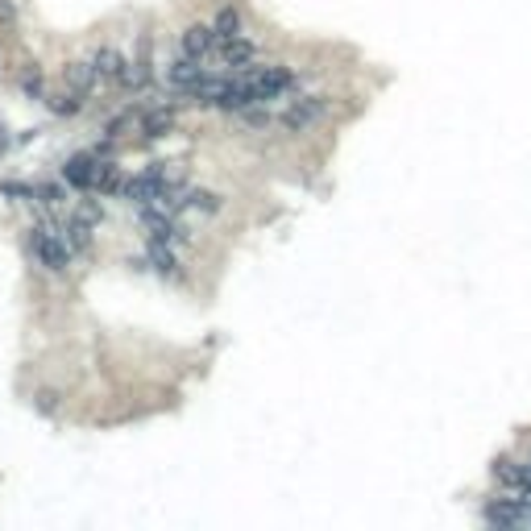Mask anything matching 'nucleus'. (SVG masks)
Segmentation results:
<instances>
[{"instance_id":"obj_1","label":"nucleus","mask_w":531,"mask_h":531,"mask_svg":"<svg viewBox=\"0 0 531 531\" xmlns=\"http://www.w3.org/2000/svg\"><path fill=\"white\" fill-rule=\"evenodd\" d=\"M328 109H332V104H328V96H303V100H295V104H290L282 117H278V125H282L287 133H307L312 125L324 121Z\"/></svg>"},{"instance_id":"obj_2","label":"nucleus","mask_w":531,"mask_h":531,"mask_svg":"<svg viewBox=\"0 0 531 531\" xmlns=\"http://www.w3.org/2000/svg\"><path fill=\"white\" fill-rule=\"evenodd\" d=\"M29 249H34V257L46 270H67V262H71V249H67V241H62L59 233L50 229V225H42V229H34V237H29Z\"/></svg>"},{"instance_id":"obj_3","label":"nucleus","mask_w":531,"mask_h":531,"mask_svg":"<svg viewBox=\"0 0 531 531\" xmlns=\"http://www.w3.org/2000/svg\"><path fill=\"white\" fill-rule=\"evenodd\" d=\"M245 79L254 84V96L257 100H274L278 92H287V87L295 84L287 67H254V71H245Z\"/></svg>"},{"instance_id":"obj_4","label":"nucleus","mask_w":531,"mask_h":531,"mask_svg":"<svg viewBox=\"0 0 531 531\" xmlns=\"http://www.w3.org/2000/svg\"><path fill=\"white\" fill-rule=\"evenodd\" d=\"M92 62H96V75L104 79V84H125L129 87V59H125L117 46H100Z\"/></svg>"},{"instance_id":"obj_5","label":"nucleus","mask_w":531,"mask_h":531,"mask_svg":"<svg viewBox=\"0 0 531 531\" xmlns=\"http://www.w3.org/2000/svg\"><path fill=\"white\" fill-rule=\"evenodd\" d=\"M179 42H183V54H187V59H208L220 37H216V29H212L208 21H192L187 29H183Z\"/></svg>"},{"instance_id":"obj_6","label":"nucleus","mask_w":531,"mask_h":531,"mask_svg":"<svg viewBox=\"0 0 531 531\" xmlns=\"http://www.w3.org/2000/svg\"><path fill=\"white\" fill-rule=\"evenodd\" d=\"M62 175H67V183H71V187H96L100 162L92 154H75L71 162H67V170H62Z\"/></svg>"},{"instance_id":"obj_7","label":"nucleus","mask_w":531,"mask_h":531,"mask_svg":"<svg viewBox=\"0 0 531 531\" xmlns=\"http://www.w3.org/2000/svg\"><path fill=\"white\" fill-rule=\"evenodd\" d=\"M62 79H67V87H71V92L87 96V92H92V87L100 84L96 62H67V71H62Z\"/></svg>"},{"instance_id":"obj_8","label":"nucleus","mask_w":531,"mask_h":531,"mask_svg":"<svg viewBox=\"0 0 531 531\" xmlns=\"http://www.w3.org/2000/svg\"><path fill=\"white\" fill-rule=\"evenodd\" d=\"M212 29H216L220 42H229V37H241V9H237V4H225V9L216 12Z\"/></svg>"},{"instance_id":"obj_9","label":"nucleus","mask_w":531,"mask_h":531,"mask_svg":"<svg viewBox=\"0 0 531 531\" xmlns=\"http://www.w3.org/2000/svg\"><path fill=\"white\" fill-rule=\"evenodd\" d=\"M220 54H225V62H229V67H249L257 50H254V42H249V37H229Z\"/></svg>"},{"instance_id":"obj_10","label":"nucleus","mask_w":531,"mask_h":531,"mask_svg":"<svg viewBox=\"0 0 531 531\" xmlns=\"http://www.w3.org/2000/svg\"><path fill=\"white\" fill-rule=\"evenodd\" d=\"M200 79H204V71H200V59H187V54H183V59L170 67V84L183 87V92H187L192 84H200Z\"/></svg>"},{"instance_id":"obj_11","label":"nucleus","mask_w":531,"mask_h":531,"mask_svg":"<svg viewBox=\"0 0 531 531\" xmlns=\"http://www.w3.org/2000/svg\"><path fill=\"white\" fill-rule=\"evenodd\" d=\"M84 100L87 96H79V92H62V96H50L46 104H50V112H59V117H75V112L84 109Z\"/></svg>"},{"instance_id":"obj_12","label":"nucleus","mask_w":531,"mask_h":531,"mask_svg":"<svg viewBox=\"0 0 531 531\" xmlns=\"http://www.w3.org/2000/svg\"><path fill=\"white\" fill-rule=\"evenodd\" d=\"M142 129H145V137H167L170 129H175V117H170L167 109H158V112H150L142 121Z\"/></svg>"},{"instance_id":"obj_13","label":"nucleus","mask_w":531,"mask_h":531,"mask_svg":"<svg viewBox=\"0 0 531 531\" xmlns=\"http://www.w3.org/2000/svg\"><path fill=\"white\" fill-rule=\"evenodd\" d=\"M67 229H71V245H75V249H87V245H92V220H87V216H75Z\"/></svg>"},{"instance_id":"obj_14","label":"nucleus","mask_w":531,"mask_h":531,"mask_svg":"<svg viewBox=\"0 0 531 531\" xmlns=\"http://www.w3.org/2000/svg\"><path fill=\"white\" fill-rule=\"evenodd\" d=\"M12 29H17V4L0 0V34H12Z\"/></svg>"},{"instance_id":"obj_15","label":"nucleus","mask_w":531,"mask_h":531,"mask_svg":"<svg viewBox=\"0 0 531 531\" xmlns=\"http://www.w3.org/2000/svg\"><path fill=\"white\" fill-rule=\"evenodd\" d=\"M192 204H195V208H204V212H216L220 200H216L212 192H195V195H192Z\"/></svg>"},{"instance_id":"obj_16","label":"nucleus","mask_w":531,"mask_h":531,"mask_svg":"<svg viewBox=\"0 0 531 531\" xmlns=\"http://www.w3.org/2000/svg\"><path fill=\"white\" fill-rule=\"evenodd\" d=\"M245 125H254V129H266V125H270V112H249V109H245Z\"/></svg>"},{"instance_id":"obj_17","label":"nucleus","mask_w":531,"mask_h":531,"mask_svg":"<svg viewBox=\"0 0 531 531\" xmlns=\"http://www.w3.org/2000/svg\"><path fill=\"white\" fill-rule=\"evenodd\" d=\"M37 87H42V75H37V71H25V92H29V96H37Z\"/></svg>"}]
</instances>
